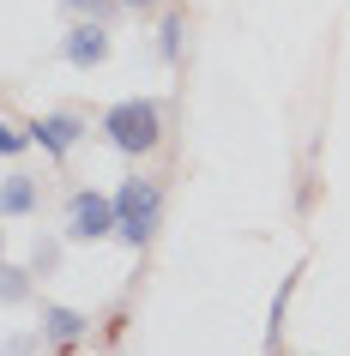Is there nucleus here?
Here are the masks:
<instances>
[{"instance_id": "nucleus-1", "label": "nucleus", "mask_w": 350, "mask_h": 356, "mask_svg": "<svg viewBox=\"0 0 350 356\" xmlns=\"http://www.w3.org/2000/svg\"><path fill=\"white\" fill-rule=\"evenodd\" d=\"M103 133L121 157H151L164 145V103L157 97H127V103L103 109Z\"/></svg>"}, {"instance_id": "nucleus-2", "label": "nucleus", "mask_w": 350, "mask_h": 356, "mask_svg": "<svg viewBox=\"0 0 350 356\" xmlns=\"http://www.w3.org/2000/svg\"><path fill=\"white\" fill-rule=\"evenodd\" d=\"M157 224H164V188L145 181V175L121 181V188H115V236L127 248H145L151 236H157Z\"/></svg>"}, {"instance_id": "nucleus-3", "label": "nucleus", "mask_w": 350, "mask_h": 356, "mask_svg": "<svg viewBox=\"0 0 350 356\" xmlns=\"http://www.w3.org/2000/svg\"><path fill=\"white\" fill-rule=\"evenodd\" d=\"M103 236H115V193L79 188L67 200V242H103Z\"/></svg>"}, {"instance_id": "nucleus-4", "label": "nucleus", "mask_w": 350, "mask_h": 356, "mask_svg": "<svg viewBox=\"0 0 350 356\" xmlns=\"http://www.w3.org/2000/svg\"><path fill=\"white\" fill-rule=\"evenodd\" d=\"M109 24L103 19H79L73 31H67V42H61V55H67V67H79V73H91V67H103L109 60Z\"/></svg>"}, {"instance_id": "nucleus-5", "label": "nucleus", "mask_w": 350, "mask_h": 356, "mask_svg": "<svg viewBox=\"0 0 350 356\" xmlns=\"http://www.w3.org/2000/svg\"><path fill=\"white\" fill-rule=\"evenodd\" d=\"M79 133H85V121L67 115V109H55V115H37V121H31V145H42L49 157H67V151L79 145Z\"/></svg>"}, {"instance_id": "nucleus-6", "label": "nucleus", "mask_w": 350, "mask_h": 356, "mask_svg": "<svg viewBox=\"0 0 350 356\" xmlns=\"http://www.w3.org/2000/svg\"><path fill=\"white\" fill-rule=\"evenodd\" d=\"M91 320L79 314V308H42V338H49V350H73L79 338H85Z\"/></svg>"}, {"instance_id": "nucleus-7", "label": "nucleus", "mask_w": 350, "mask_h": 356, "mask_svg": "<svg viewBox=\"0 0 350 356\" xmlns=\"http://www.w3.org/2000/svg\"><path fill=\"white\" fill-rule=\"evenodd\" d=\"M31 206H37V181L13 169V175H6V193H0V211H6V218H24Z\"/></svg>"}, {"instance_id": "nucleus-8", "label": "nucleus", "mask_w": 350, "mask_h": 356, "mask_svg": "<svg viewBox=\"0 0 350 356\" xmlns=\"http://www.w3.org/2000/svg\"><path fill=\"white\" fill-rule=\"evenodd\" d=\"M296 278H302V272H290V278L278 284V296H272V320H266V344H278V332H284V314H290V296H296Z\"/></svg>"}, {"instance_id": "nucleus-9", "label": "nucleus", "mask_w": 350, "mask_h": 356, "mask_svg": "<svg viewBox=\"0 0 350 356\" xmlns=\"http://www.w3.org/2000/svg\"><path fill=\"white\" fill-rule=\"evenodd\" d=\"M67 6H73L79 19H103V24H109V13L121 6V0H67Z\"/></svg>"}, {"instance_id": "nucleus-10", "label": "nucleus", "mask_w": 350, "mask_h": 356, "mask_svg": "<svg viewBox=\"0 0 350 356\" xmlns=\"http://www.w3.org/2000/svg\"><path fill=\"white\" fill-rule=\"evenodd\" d=\"M157 55H164V60L182 55V19H164V42H157Z\"/></svg>"}, {"instance_id": "nucleus-11", "label": "nucleus", "mask_w": 350, "mask_h": 356, "mask_svg": "<svg viewBox=\"0 0 350 356\" xmlns=\"http://www.w3.org/2000/svg\"><path fill=\"white\" fill-rule=\"evenodd\" d=\"M24 145H31V133H19V127H0V151H6V157H19Z\"/></svg>"}, {"instance_id": "nucleus-12", "label": "nucleus", "mask_w": 350, "mask_h": 356, "mask_svg": "<svg viewBox=\"0 0 350 356\" xmlns=\"http://www.w3.org/2000/svg\"><path fill=\"white\" fill-rule=\"evenodd\" d=\"M24 296V266H6V302Z\"/></svg>"}, {"instance_id": "nucleus-13", "label": "nucleus", "mask_w": 350, "mask_h": 356, "mask_svg": "<svg viewBox=\"0 0 350 356\" xmlns=\"http://www.w3.org/2000/svg\"><path fill=\"white\" fill-rule=\"evenodd\" d=\"M127 13H151V6H164V0H121Z\"/></svg>"}]
</instances>
